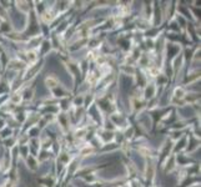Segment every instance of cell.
Masks as SVG:
<instances>
[{
  "label": "cell",
  "mask_w": 201,
  "mask_h": 187,
  "mask_svg": "<svg viewBox=\"0 0 201 187\" xmlns=\"http://www.w3.org/2000/svg\"><path fill=\"white\" fill-rule=\"evenodd\" d=\"M46 84H48V86H55L56 85V80L51 79V77H48L46 79Z\"/></svg>",
  "instance_id": "cell-1"
}]
</instances>
